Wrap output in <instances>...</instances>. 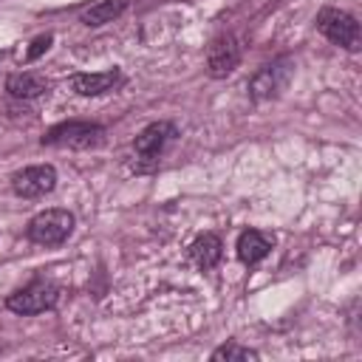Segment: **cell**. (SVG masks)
Wrapping results in <instances>:
<instances>
[{
    "label": "cell",
    "instance_id": "cell-8",
    "mask_svg": "<svg viewBox=\"0 0 362 362\" xmlns=\"http://www.w3.org/2000/svg\"><path fill=\"white\" fill-rule=\"evenodd\" d=\"M175 136H178L175 124H170V122H153V124H147V127L136 136L133 150H136V156H139L141 161H150V167H153V164L158 161V156L164 153V147H167Z\"/></svg>",
    "mask_w": 362,
    "mask_h": 362
},
{
    "label": "cell",
    "instance_id": "cell-10",
    "mask_svg": "<svg viewBox=\"0 0 362 362\" xmlns=\"http://www.w3.org/2000/svg\"><path fill=\"white\" fill-rule=\"evenodd\" d=\"M235 249H238L240 263H246V266H257V263L272 252V240H269L263 232H257V229H246V232H240Z\"/></svg>",
    "mask_w": 362,
    "mask_h": 362
},
{
    "label": "cell",
    "instance_id": "cell-4",
    "mask_svg": "<svg viewBox=\"0 0 362 362\" xmlns=\"http://www.w3.org/2000/svg\"><path fill=\"white\" fill-rule=\"evenodd\" d=\"M57 300H59V288L51 280H31L25 288L8 294L6 308L14 311V314L28 317V314H42V311L54 308Z\"/></svg>",
    "mask_w": 362,
    "mask_h": 362
},
{
    "label": "cell",
    "instance_id": "cell-1",
    "mask_svg": "<svg viewBox=\"0 0 362 362\" xmlns=\"http://www.w3.org/2000/svg\"><path fill=\"white\" fill-rule=\"evenodd\" d=\"M105 136H107V130L96 122H62V124H54L42 136V144L71 147V150H90V147H99L105 141Z\"/></svg>",
    "mask_w": 362,
    "mask_h": 362
},
{
    "label": "cell",
    "instance_id": "cell-12",
    "mask_svg": "<svg viewBox=\"0 0 362 362\" xmlns=\"http://www.w3.org/2000/svg\"><path fill=\"white\" fill-rule=\"evenodd\" d=\"M6 90H8L14 99H37V96H42V93L48 90V82H45V76H40V74L23 71V74H11V76L6 79Z\"/></svg>",
    "mask_w": 362,
    "mask_h": 362
},
{
    "label": "cell",
    "instance_id": "cell-15",
    "mask_svg": "<svg viewBox=\"0 0 362 362\" xmlns=\"http://www.w3.org/2000/svg\"><path fill=\"white\" fill-rule=\"evenodd\" d=\"M51 42H54V37H51V34H42V37H37V40L31 42V48L25 51V59H28V62H31V59H37L40 54H45V51L51 48Z\"/></svg>",
    "mask_w": 362,
    "mask_h": 362
},
{
    "label": "cell",
    "instance_id": "cell-11",
    "mask_svg": "<svg viewBox=\"0 0 362 362\" xmlns=\"http://www.w3.org/2000/svg\"><path fill=\"white\" fill-rule=\"evenodd\" d=\"M221 255H223V243H221V238H218L215 232L198 235V238L192 240V246H189V257H192L195 266L204 269V272L212 269V266H218Z\"/></svg>",
    "mask_w": 362,
    "mask_h": 362
},
{
    "label": "cell",
    "instance_id": "cell-5",
    "mask_svg": "<svg viewBox=\"0 0 362 362\" xmlns=\"http://www.w3.org/2000/svg\"><path fill=\"white\" fill-rule=\"evenodd\" d=\"M294 74V62L288 57H280L269 65H263L252 79H249V96L263 102V99H274L291 79Z\"/></svg>",
    "mask_w": 362,
    "mask_h": 362
},
{
    "label": "cell",
    "instance_id": "cell-6",
    "mask_svg": "<svg viewBox=\"0 0 362 362\" xmlns=\"http://www.w3.org/2000/svg\"><path fill=\"white\" fill-rule=\"evenodd\" d=\"M57 187V170L51 164H34L11 175V189L20 198H42Z\"/></svg>",
    "mask_w": 362,
    "mask_h": 362
},
{
    "label": "cell",
    "instance_id": "cell-2",
    "mask_svg": "<svg viewBox=\"0 0 362 362\" xmlns=\"http://www.w3.org/2000/svg\"><path fill=\"white\" fill-rule=\"evenodd\" d=\"M71 232H74V215L68 209H42L25 226L28 240L40 246H59L62 240H68Z\"/></svg>",
    "mask_w": 362,
    "mask_h": 362
},
{
    "label": "cell",
    "instance_id": "cell-7",
    "mask_svg": "<svg viewBox=\"0 0 362 362\" xmlns=\"http://www.w3.org/2000/svg\"><path fill=\"white\" fill-rule=\"evenodd\" d=\"M240 62V42L235 34H218L206 48V71L215 79L229 76Z\"/></svg>",
    "mask_w": 362,
    "mask_h": 362
},
{
    "label": "cell",
    "instance_id": "cell-14",
    "mask_svg": "<svg viewBox=\"0 0 362 362\" xmlns=\"http://www.w3.org/2000/svg\"><path fill=\"white\" fill-rule=\"evenodd\" d=\"M212 359H215V362H221V359H226V362H235V359L246 362V359H257V351L243 348V345H238V342H226V345H221V348L212 351Z\"/></svg>",
    "mask_w": 362,
    "mask_h": 362
},
{
    "label": "cell",
    "instance_id": "cell-9",
    "mask_svg": "<svg viewBox=\"0 0 362 362\" xmlns=\"http://www.w3.org/2000/svg\"><path fill=\"white\" fill-rule=\"evenodd\" d=\"M119 82H122L119 68H107V71H99V74H74L71 76V90H76L79 96H99V93L113 90Z\"/></svg>",
    "mask_w": 362,
    "mask_h": 362
},
{
    "label": "cell",
    "instance_id": "cell-13",
    "mask_svg": "<svg viewBox=\"0 0 362 362\" xmlns=\"http://www.w3.org/2000/svg\"><path fill=\"white\" fill-rule=\"evenodd\" d=\"M124 8H127V0H99V3H93L90 8H85L79 20H82L88 28H99V25H105V23H113Z\"/></svg>",
    "mask_w": 362,
    "mask_h": 362
},
{
    "label": "cell",
    "instance_id": "cell-3",
    "mask_svg": "<svg viewBox=\"0 0 362 362\" xmlns=\"http://www.w3.org/2000/svg\"><path fill=\"white\" fill-rule=\"evenodd\" d=\"M317 28L320 34H325L331 42L348 48V51H359L362 45V31H359V23L354 14L342 11V8H334V6H325L320 8L317 14Z\"/></svg>",
    "mask_w": 362,
    "mask_h": 362
}]
</instances>
